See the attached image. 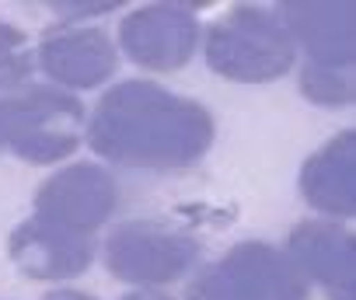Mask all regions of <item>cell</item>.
I'll return each mask as SVG.
<instances>
[{"instance_id": "obj_1", "label": "cell", "mask_w": 356, "mask_h": 300, "mask_svg": "<svg viewBox=\"0 0 356 300\" xmlns=\"http://www.w3.org/2000/svg\"><path fill=\"white\" fill-rule=\"evenodd\" d=\"M84 136L108 165L133 172H186L210 154L217 126L200 101L136 77L119 81L95 101Z\"/></svg>"}, {"instance_id": "obj_2", "label": "cell", "mask_w": 356, "mask_h": 300, "mask_svg": "<svg viewBox=\"0 0 356 300\" xmlns=\"http://www.w3.org/2000/svg\"><path fill=\"white\" fill-rule=\"evenodd\" d=\"M88 112L77 94L53 84H25L0 98V140L29 165H60L84 140Z\"/></svg>"}, {"instance_id": "obj_3", "label": "cell", "mask_w": 356, "mask_h": 300, "mask_svg": "<svg viewBox=\"0 0 356 300\" xmlns=\"http://www.w3.org/2000/svg\"><path fill=\"white\" fill-rule=\"evenodd\" d=\"M207 63L238 84H266L293 70L297 46L276 11L238 4L207 28Z\"/></svg>"}, {"instance_id": "obj_4", "label": "cell", "mask_w": 356, "mask_h": 300, "mask_svg": "<svg viewBox=\"0 0 356 300\" xmlns=\"http://www.w3.org/2000/svg\"><path fill=\"white\" fill-rule=\"evenodd\" d=\"M200 255L203 248L189 231L164 220H126L102 244L105 269L136 290H161L178 283L193 272Z\"/></svg>"}, {"instance_id": "obj_5", "label": "cell", "mask_w": 356, "mask_h": 300, "mask_svg": "<svg viewBox=\"0 0 356 300\" xmlns=\"http://www.w3.org/2000/svg\"><path fill=\"white\" fill-rule=\"evenodd\" d=\"M186 300H307V283L283 248L245 241L207 265Z\"/></svg>"}, {"instance_id": "obj_6", "label": "cell", "mask_w": 356, "mask_h": 300, "mask_svg": "<svg viewBox=\"0 0 356 300\" xmlns=\"http://www.w3.org/2000/svg\"><path fill=\"white\" fill-rule=\"evenodd\" d=\"M119 203V185L115 175L102 165L77 161L60 172H53L39 189H35V213L39 220L77 231V234H98V227L108 224Z\"/></svg>"}, {"instance_id": "obj_7", "label": "cell", "mask_w": 356, "mask_h": 300, "mask_svg": "<svg viewBox=\"0 0 356 300\" xmlns=\"http://www.w3.org/2000/svg\"><path fill=\"white\" fill-rule=\"evenodd\" d=\"M200 22L186 4H143L119 22V49L129 63L168 74L182 70L200 46Z\"/></svg>"}, {"instance_id": "obj_8", "label": "cell", "mask_w": 356, "mask_h": 300, "mask_svg": "<svg viewBox=\"0 0 356 300\" xmlns=\"http://www.w3.org/2000/svg\"><path fill=\"white\" fill-rule=\"evenodd\" d=\"M286 258L328 300H356V241L342 220H304L286 238Z\"/></svg>"}, {"instance_id": "obj_9", "label": "cell", "mask_w": 356, "mask_h": 300, "mask_svg": "<svg viewBox=\"0 0 356 300\" xmlns=\"http://www.w3.org/2000/svg\"><path fill=\"white\" fill-rule=\"evenodd\" d=\"M35 67L46 74L53 88L74 94V91L102 88L119 67V49L105 32L91 25H60L46 32V39L39 42Z\"/></svg>"}, {"instance_id": "obj_10", "label": "cell", "mask_w": 356, "mask_h": 300, "mask_svg": "<svg viewBox=\"0 0 356 300\" xmlns=\"http://www.w3.org/2000/svg\"><path fill=\"white\" fill-rule=\"evenodd\" d=\"M95 255H98L95 234L63 231L39 217H29L11 234V262L29 279H39V283H67L81 276Z\"/></svg>"}, {"instance_id": "obj_11", "label": "cell", "mask_w": 356, "mask_h": 300, "mask_svg": "<svg viewBox=\"0 0 356 300\" xmlns=\"http://www.w3.org/2000/svg\"><path fill=\"white\" fill-rule=\"evenodd\" d=\"M280 22L286 25L293 46L304 49V63L325 67H353L356 56V11L353 4H283Z\"/></svg>"}, {"instance_id": "obj_12", "label": "cell", "mask_w": 356, "mask_h": 300, "mask_svg": "<svg viewBox=\"0 0 356 300\" xmlns=\"http://www.w3.org/2000/svg\"><path fill=\"white\" fill-rule=\"evenodd\" d=\"M304 199L328 220H346L356 210V133L342 129L307 158L300 172Z\"/></svg>"}, {"instance_id": "obj_13", "label": "cell", "mask_w": 356, "mask_h": 300, "mask_svg": "<svg viewBox=\"0 0 356 300\" xmlns=\"http://www.w3.org/2000/svg\"><path fill=\"white\" fill-rule=\"evenodd\" d=\"M300 94L314 105H349L356 94L353 67H325V63H304L300 67Z\"/></svg>"}, {"instance_id": "obj_14", "label": "cell", "mask_w": 356, "mask_h": 300, "mask_svg": "<svg viewBox=\"0 0 356 300\" xmlns=\"http://www.w3.org/2000/svg\"><path fill=\"white\" fill-rule=\"evenodd\" d=\"M35 70V53H29L25 46V32L0 22V91H18L29 84Z\"/></svg>"}, {"instance_id": "obj_15", "label": "cell", "mask_w": 356, "mask_h": 300, "mask_svg": "<svg viewBox=\"0 0 356 300\" xmlns=\"http://www.w3.org/2000/svg\"><path fill=\"white\" fill-rule=\"evenodd\" d=\"M115 4L112 0H84V4H53V11L60 18H67V25H77V18H98L108 15Z\"/></svg>"}, {"instance_id": "obj_16", "label": "cell", "mask_w": 356, "mask_h": 300, "mask_svg": "<svg viewBox=\"0 0 356 300\" xmlns=\"http://www.w3.org/2000/svg\"><path fill=\"white\" fill-rule=\"evenodd\" d=\"M39 300H95V297H88V293H81V290H67V286H60V290H49V293L39 297Z\"/></svg>"}, {"instance_id": "obj_17", "label": "cell", "mask_w": 356, "mask_h": 300, "mask_svg": "<svg viewBox=\"0 0 356 300\" xmlns=\"http://www.w3.org/2000/svg\"><path fill=\"white\" fill-rule=\"evenodd\" d=\"M122 300H171V297H164L161 290H133V293H126Z\"/></svg>"}, {"instance_id": "obj_18", "label": "cell", "mask_w": 356, "mask_h": 300, "mask_svg": "<svg viewBox=\"0 0 356 300\" xmlns=\"http://www.w3.org/2000/svg\"><path fill=\"white\" fill-rule=\"evenodd\" d=\"M0 150H4V140H0Z\"/></svg>"}]
</instances>
